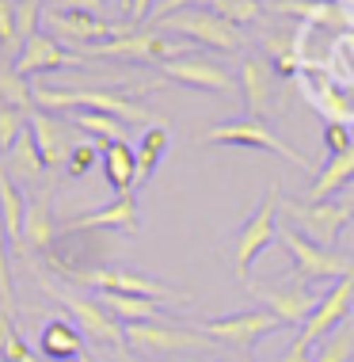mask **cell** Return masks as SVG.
<instances>
[{
    "mask_svg": "<svg viewBox=\"0 0 354 362\" xmlns=\"http://www.w3.org/2000/svg\"><path fill=\"white\" fill-rule=\"evenodd\" d=\"M35 95V111H76V107H88V111L100 115H114L118 122H134V126H160L156 111H149L137 95L126 92H103V88H46V84H31Z\"/></svg>",
    "mask_w": 354,
    "mask_h": 362,
    "instance_id": "cell-1",
    "label": "cell"
},
{
    "mask_svg": "<svg viewBox=\"0 0 354 362\" xmlns=\"http://www.w3.org/2000/svg\"><path fill=\"white\" fill-rule=\"evenodd\" d=\"M278 206H282V187H278V183H271L267 194L259 199V206L248 214V221L232 233V275H236L240 286H248V282H252L248 271H252L255 256H263V252L278 240V225H274Z\"/></svg>",
    "mask_w": 354,
    "mask_h": 362,
    "instance_id": "cell-2",
    "label": "cell"
},
{
    "mask_svg": "<svg viewBox=\"0 0 354 362\" xmlns=\"http://www.w3.org/2000/svg\"><path fill=\"white\" fill-rule=\"evenodd\" d=\"M126 347L137 355L164 358V355H213L221 344L210 339L202 328H187L179 320H156V325H122Z\"/></svg>",
    "mask_w": 354,
    "mask_h": 362,
    "instance_id": "cell-3",
    "label": "cell"
},
{
    "mask_svg": "<svg viewBox=\"0 0 354 362\" xmlns=\"http://www.w3.org/2000/svg\"><path fill=\"white\" fill-rule=\"evenodd\" d=\"M57 271L69 275L76 286H88L95 293H130V298H149L156 305L187 298L183 290L168 286V282H156L149 275H137V271H126V267H111V263H103V267H61L57 263Z\"/></svg>",
    "mask_w": 354,
    "mask_h": 362,
    "instance_id": "cell-4",
    "label": "cell"
},
{
    "mask_svg": "<svg viewBox=\"0 0 354 362\" xmlns=\"http://www.w3.org/2000/svg\"><path fill=\"white\" fill-rule=\"evenodd\" d=\"M199 141H202V145H240V149H267V153H274V156H282V160L297 164L301 172H317V164H312L309 156L297 153L290 141H282L278 134H274L267 122H259V119L218 122V126H210V130H206Z\"/></svg>",
    "mask_w": 354,
    "mask_h": 362,
    "instance_id": "cell-5",
    "label": "cell"
},
{
    "mask_svg": "<svg viewBox=\"0 0 354 362\" xmlns=\"http://www.w3.org/2000/svg\"><path fill=\"white\" fill-rule=\"evenodd\" d=\"M156 27L168 35L187 38V42H199L206 50H218V54H240L244 50V35L232 23H225L221 16H213L210 8H183V12H172L168 19H160Z\"/></svg>",
    "mask_w": 354,
    "mask_h": 362,
    "instance_id": "cell-6",
    "label": "cell"
},
{
    "mask_svg": "<svg viewBox=\"0 0 354 362\" xmlns=\"http://www.w3.org/2000/svg\"><path fill=\"white\" fill-rule=\"evenodd\" d=\"M42 286L54 293L61 305L73 313V320L81 325V332L88 339H95V344H103V347H118V351H126V332H122V320H114L111 317V309L103 305L95 293H81V290H69V286H57V282L50 279H42Z\"/></svg>",
    "mask_w": 354,
    "mask_h": 362,
    "instance_id": "cell-7",
    "label": "cell"
},
{
    "mask_svg": "<svg viewBox=\"0 0 354 362\" xmlns=\"http://www.w3.org/2000/svg\"><path fill=\"white\" fill-rule=\"evenodd\" d=\"M278 240L293 256V275H297V282H339V279L354 275V259L350 256L320 248V244H312L305 233H293V225L290 229H278Z\"/></svg>",
    "mask_w": 354,
    "mask_h": 362,
    "instance_id": "cell-8",
    "label": "cell"
},
{
    "mask_svg": "<svg viewBox=\"0 0 354 362\" xmlns=\"http://www.w3.org/2000/svg\"><path fill=\"white\" fill-rule=\"evenodd\" d=\"M278 214H286L290 225H297V233H305L312 244L331 248V252H336L343 225L354 221V210L347 202H293V199H286L278 206Z\"/></svg>",
    "mask_w": 354,
    "mask_h": 362,
    "instance_id": "cell-9",
    "label": "cell"
},
{
    "mask_svg": "<svg viewBox=\"0 0 354 362\" xmlns=\"http://www.w3.org/2000/svg\"><path fill=\"white\" fill-rule=\"evenodd\" d=\"M187 46L175 42L168 31L160 27H149V31H126L111 38V42H100L84 54H95V57H118V62H172V57H183Z\"/></svg>",
    "mask_w": 354,
    "mask_h": 362,
    "instance_id": "cell-10",
    "label": "cell"
},
{
    "mask_svg": "<svg viewBox=\"0 0 354 362\" xmlns=\"http://www.w3.org/2000/svg\"><path fill=\"white\" fill-rule=\"evenodd\" d=\"M255 301H263V309H271L282 325H305V320L317 313L324 293H312L305 282H282V286H271V282H248L244 286Z\"/></svg>",
    "mask_w": 354,
    "mask_h": 362,
    "instance_id": "cell-11",
    "label": "cell"
},
{
    "mask_svg": "<svg viewBox=\"0 0 354 362\" xmlns=\"http://www.w3.org/2000/svg\"><path fill=\"white\" fill-rule=\"evenodd\" d=\"M282 328L286 325H282L271 309H240V313H232V317H213L202 325V332L210 339L232 344V347H255L263 336H274V332H282Z\"/></svg>",
    "mask_w": 354,
    "mask_h": 362,
    "instance_id": "cell-12",
    "label": "cell"
},
{
    "mask_svg": "<svg viewBox=\"0 0 354 362\" xmlns=\"http://www.w3.org/2000/svg\"><path fill=\"white\" fill-rule=\"evenodd\" d=\"M42 19L50 23V35L61 46L73 42V46H84V50H92V46H100V42H111V38L126 35V31H137V27H118V23H107L100 16L65 12V8H50Z\"/></svg>",
    "mask_w": 354,
    "mask_h": 362,
    "instance_id": "cell-13",
    "label": "cell"
},
{
    "mask_svg": "<svg viewBox=\"0 0 354 362\" xmlns=\"http://www.w3.org/2000/svg\"><path fill=\"white\" fill-rule=\"evenodd\" d=\"M236 88L244 95V107H248V119L267 122L274 111V69L267 57L244 54L240 69H236Z\"/></svg>",
    "mask_w": 354,
    "mask_h": 362,
    "instance_id": "cell-14",
    "label": "cell"
},
{
    "mask_svg": "<svg viewBox=\"0 0 354 362\" xmlns=\"http://www.w3.org/2000/svg\"><path fill=\"white\" fill-rule=\"evenodd\" d=\"M354 305V275L350 279H339L331 282V290L320 298L317 313H312L309 320L301 325L297 336L305 339V344H320V339H328L331 332H336L339 325H347V313Z\"/></svg>",
    "mask_w": 354,
    "mask_h": 362,
    "instance_id": "cell-15",
    "label": "cell"
},
{
    "mask_svg": "<svg viewBox=\"0 0 354 362\" xmlns=\"http://www.w3.org/2000/svg\"><path fill=\"white\" fill-rule=\"evenodd\" d=\"M164 76L175 84H187V88H202V92H221V95L236 92L232 73L225 65L210 62V57H199V54H183V57L164 62Z\"/></svg>",
    "mask_w": 354,
    "mask_h": 362,
    "instance_id": "cell-16",
    "label": "cell"
},
{
    "mask_svg": "<svg viewBox=\"0 0 354 362\" xmlns=\"http://www.w3.org/2000/svg\"><path fill=\"white\" fill-rule=\"evenodd\" d=\"M27 130H31L38 153H42L46 172H65L69 156H73V149H76L69 126L61 119H54L50 111H31V115H27Z\"/></svg>",
    "mask_w": 354,
    "mask_h": 362,
    "instance_id": "cell-17",
    "label": "cell"
},
{
    "mask_svg": "<svg viewBox=\"0 0 354 362\" xmlns=\"http://www.w3.org/2000/svg\"><path fill=\"white\" fill-rule=\"evenodd\" d=\"M81 65L84 69V57L81 54H69L61 42H57L54 35H46V31H38L35 38H27L23 42V50H19L16 57V69L31 81V76L38 73H54V69H76Z\"/></svg>",
    "mask_w": 354,
    "mask_h": 362,
    "instance_id": "cell-18",
    "label": "cell"
},
{
    "mask_svg": "<svg viewBox=\"0 0 354 362\" xmlns=\"http://www.w3.org/2000/svg\"><path fill=\"white\" fill-rule=\"evenodd\" d=\"M88 229H118L126 237H134L141 229V214H137V194H118L111 206H100L84 218H73V221H61V233H88Z\"/></svg>",
    "mask_w": 354,
    "mask_h": 362,
    "instance_id": "cell-19",
    "label": "cell"
},
{
    "mask_svg": "<svg viewBox=\"0 0 354 362\" xmlns=\"http://www.w3.org/2000/svg\"><path fill=\"white\" fill-rule=\"evenodd\" d=\"M274 12L305 19V27H320V31H339V35L354 31V16L336 0H278Z\"/></svg>",
    "mask_w": 354,
    "mask_h": 362,
    "instance_id": "cell-20",
    "label": "cell"
},
{
    "mask_svg": "<svg viewBox=\"0 0 354 362\" xmlns=\"http://www.w3.org/2000/svg\"><path fill=\"white\" fill-rule=\"evenodd\" d=\"M57 233H61V221H54L50 214V199L35 194L27 199V221H23V256H35V252H50Z\"/></svg>",
    "mask_w": 354,
    "mask_h": 362,
    "instance_id": "cell-21",
    "label": "cell"
},
{
    "mask_svg": "<svg viewBox=\"0 0 354 362\" xmlns=\"http://www.w3.org/2000/svg\"><path fill=\"white\" fill-rule=\"evenodd\" d=\"M301 92H305V100L317 107L320 115H328V122L354 126V103L339 92L336 84H331V76H309V73H301Z\"/></svg>",
    "mask_w": 354,
    "mask_h": 362,
    "instance_id": "cell-22",
    "label": "cell"
},
{
    "mask_svg": "<svg viewBox=\"0 0 354 362\" xmlns=\"http://www.w3.org/2000/svg\"><path fill=\"white\" fill-rule=\"evenodd\" d=\"M38 355L46 362H69V358H81L84 355V332H76L69 320L50 317L38 336Z\"/></svg>",
    "mask_w": 354,
    "mask_h": 362,
    "instance_id": "cell-23",
    "label": "cell"
},
{
    "mask_svg": "<svg viewBox=\"0 0 354 362\" xmlns=\"http://www.w3.org/2000/svg\"><path fill=\"white\" fill-rule=\"evenodd\" d=\"M103 180L111 183L114 194H130L134 183H137V153L130 149V141H114V145H103Z\"/></svg>",
    "mask_w": 354,
    "mask_h": 362,
    "instance_id": "cell-24",
    "label": "cell"
},
{
    "mask_svg": "<svg viewBox=\"0 0 354 362\" xmlns=\"http://www.w3.org/2000/svg\"><path fill=\"white\" fill-rule=\"evenodd\" d=\"M350 180H354V145L347 153L331 156V160L324 164V172H317V183H312V191H309V202H328L331 194L343 191Z\"/></svg>",
    "mask_w": 354,
    "mask_h": 362,
    "instance_id": "cell-25",
    "label": "cell"
},
{
    "mask_svg": "<svg viewBox=\"0 0 354 362\" xmlns=\"http://www.w3.org/2000/svg\"><path fill=\"white\" fill-rule=\"evenodd\" d=\"M0 103L16 107V111H35V95H31V81L16 69V57L0 50Z\"/></svg>",
    "mask_w": 354,
    "mask_h": 362,
    "instance_id": "cell-26",
    "label": "cell"
},
{
    "mask_svg": "<svg viewBox=\"0 0 354 362\" xmlns=\"http://www.w3.org/2000/svg\"><path fill=\"white\" fill-rule=\"evenodd\" d=\"M172 145V134L168 126H149V130L141 134V141H137V183H145L149 175L156 172V164H160V156L168 153Z\"/></svg>",
    "mask_w": 354,
    "mask_h": 362,
    "instance_id": "cell-27",
    "label": "cell"
},
{
    "mask_svg": "<svg viewBox=\"0 0 354 362\" xmlns=\"http://www.w3.org/2000/svg\"><path fill=\"white\" fill-rule=\"evenodd\" d=\"M69 119H73L76 130H84V134H92V138H100L103 145L130 141V134H126V122H118L114 115H100V111H69Z\"/></svg>",
    "mask_w": 354,
    "mask_h": 362,
    "instance_id": "cell-28",
    "label": "cell"
},
{
    "mask_svg": "<svg viewBox=\"0 0 354 362\" xmlns=\"http://www.w3.org/2000/svg\"><path fill=\"white\" fill-rule=\"evenodd\" d=\"M8 160H12V172L19 175V180H38V175L46 172L42 153H38V145H35V138H31V130H23V134H19V141L12 145Z\"/></svg>",
    "mask_w": 354,
    "mask_h": 362,
    "instance_id": "cell-29",
    "label": "cell"
},
{
    "mask_svg": "<svg viewBox=\"0 0 354 362\" xmlns=\"http://www.w3.org/2000/svg\"><path fill=\"white\" fill-rule=\"evenodd\" d=\"M210 12L240 31V27H252L263 19V0H210Z\"/></svg>",
    "mask_w": 354,
    "mask_h": 362,
    "instance_id": "cell-30",
    "label": "cell"
},
{
    "mask_svg": "<svg viewBox=\"0 0 354 362\" xmlns=\"http://www.w3.org/2000/svg\"><path fill=\"white\" fill-rule=\"evenodd\" d=\"M354 355V325H339L331 332L328 339H320L317 347H312V362H350Z\"/></svg>",
    "mask_w": 354,
    "mask_h": 362,
    "instance_id": "cell-31",
    "label": "cell"
},
{
    "mask_svg": "<svg viewBox=\"0 0 354 362\" xmlns=\"http://www.w3.org/2000/svg\"><path fill=\"white\" fill-rule=\"evenodd\" d=\"M100 156H103V145L100 141H76V149H73V156H69L65 172L73 175V180H84V175L100 164Z\"/></svg>",
    "mask_w": 354,
    "mask_h": 362,
    "instance_id": "cell-32",
    "label": "cell"
},
{
    "mask_svg": "<svg viewBox=\"0 0 354 362\" xmlns=\"http://www.w3.org/2000/svg\"><path fill=\"white\" fill-rule=\"evenodd\" d=\"M23 130H27V111L0 103V153H12V145L19 141Z\"/></svg>",
    "mask_w": 354,
    "mask_h": 362,
    "instance_id": "cell-33",
    "label": "cell"
},
{
    "mask_svg": "<svg viewBox=\"0 0 354 362\" xmlns=\"http://www.w3.org/2000/svg\"><path fill=\"white\" fill-rule=\"evenodd\" d=\"M0 50L12 57H19V50H23L16 31V0H0Z\"/></svg>",
    "mask_w": 354,
    "mask_h": 362,
    "instance_id": "cell-34",
    "label": "cell"
},
{
    "mask_svg": "<svg viewBox=\"0 0 354 362\" xmlns=\"http://www.w3.org/2000/svg\"><path fill=\"white\" fill-rule=\"evenodd\" d=\"M38 19H42V0H16V31L19 42L38 35Z\"/></svg>",
    "mask_w": 354,
    "mask_h": 362,
    "instance_id": "cell-35",
    "label": "cell"
},
{
    "mask_svg": "<svg viewBox=\"0 0 354 362\" xmlns=\"http://www.w3.org/2000/svg\"><path fill=\"white\" fill-rule=\"evenodd\" d=\"M324 145H328L331 156L347 153L354 145V130H350V126H343V122H328V126H324Z\"/></svg>",
    "mask_w": 354,
    "mask_h": 362,
    "instance_id": "cell-36",
    "label": "cell"
},
{
    "mask_svg": "<svg viewBox=\"0 0 354 362\" xmlns=\"http://www.w3.org/2000/svg\"><path fill=\"white\" fill-rule=\"evenodd\" d=\"M282 362H312V344H305L301 336H293V344L286 347Z\"/></svg>",
    "mask_w": 354,
    "mask_h": 362,
    "instance_id": "cell-37",
    "label": "cell"
},
{
    "mask_svg": "<svg viewBox=\"0 0 354 362\" xmlns=\"http://www.w3.org/2000/svg\"><path fill=\"white\" fill-rule=\"evenodd\" d=\"M65 12H84V16H100L103 12V0H61Z\"/></svg>",
    "mask_w": 354,
    "mask_h": 362,
    "instance_id": "cell-38",
    "label": "cell"
},
{
    "mask_svg": "<svg viewBox=\"0 0 354 362\" xmlns=\"http://www.w3.org/2000/svg\"><path fill=\"white\" fill-rule=\"evenodd\" d=\"M153 16V0H130V19H134V27L141 31V23Z\"/></svg>",
    "mask_w": 354,
    "mask_h": 362,
    "instance_id": "cell-39",
    "label": "cell"
},
{
    "mask_svg": "<svg viewBox=\"0 0 354 362\" xmlns=\"http://www.w3.org/2000/svg\"><path fill=\"white\" fill-rule=\"evenodd\" d=\"M194 0H160V4H156V23H160V19H168L172 12H183V8H191Z\"/></svg>",
    "mask_w": 354,
    "mask_h": 362,
    "instance_id": "cell-40",
    "label": "cell"
},
{
    "mask_svg": "<svg viewBox=\"0 0 354 362\" xmlns=\"http://www.w3.org/2000/svg\"><path fill=\"white\" fill-rule=\"evenodd\" d=\"M16 332V325H12V317L8 313H0V358H4V347H8V336Z\"/></svg>",
    "mask_w": 354,
    "mask_h": 362,
    "instance_id": "cell-41",
    "label": "cell"
},
{
    "mask_svg": "<svg viewBox=\"0 0 354 362\" xmlns=\"http://www.w3.org/2000/svg\"><path fill=\"white\" fill-rule=\"evenodd\" d=\"M347 206H350V210H354V180H350V183H347Z\"/></svg>",
    "mask_w": 354,
    "mask_h": 362,
    "instance_id": "cell-42",
    "label": "cell"
},
{
    "mask_svg": "<svg viewBox=\"0 0 354 362\" xmlns=\"http://www.w3.org/2000/svg\"><path fill=\"white\" fill-rule=\"evenodd\" d=\"M336 4H343V0H336Z\"/></svg>",
    "mask_w": 354,
    "mask_h": 362,
    "instance_id": "cell-43",
    "label": "cell"
},
{
    "mask_svg": "<svg viewBox=\"0 0 354 362\" xmlns=\"http://www.w3.org/2000/svg\"><path fill=\"white\" fill-rule=\"evenodd\" d=\"M0 362H4V358H0Z\"/></svg>",
    "mask_w": 354,
    "mask_h": 362,
    "instance_id": "cell-44",
    "label": "cell"
}]
</instances>
